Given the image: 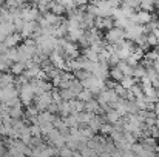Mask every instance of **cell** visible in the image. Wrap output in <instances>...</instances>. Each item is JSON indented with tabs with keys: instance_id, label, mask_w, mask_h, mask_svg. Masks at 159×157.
<instances>
[{
	"instance_id": "cell-1",
	"label": "cell",
	"mask_w": 159,
	"mask_h": 157,
	"mask_svg": "<svg viewBox=\"0 0 159 157\" xmlns=\"http://www.w3.org/2000/svg\"><path fill=\"white\" fill-rule=\"evenodd\" d=\"M80 83H82V86H84L85 89H90L93 94H99V93H102L104 89H107L105 80L98 79V77H94L93 74H90V76H88L85 80H82Z\"/></svg>"
},
{
	"instance_id": "cell-2",
	"label": "cell",
	"mask_w": 159,
	"mask_h": 157,
	"mask_svg": "<svg viewBox=\"0 0 159 157\" xmlns=\"http://www.w3.org/2000/svg\"><path fill=\"white\" fill-rule=\"evenodd\" d=\"M104 40H105L108 45H120L122 42L127 40V34H125V29H120V28H111L108 29L104 36Z\"/></svg>"
},
{
	"instance_id": "cell-3",
	"label": "cell",
	"mask_w": 159,
	"mask_h": 157,
	"mask_svg": "<svg viewBox=\"0 0 159 157\" xmlns=\"http://www.w3.org/2000/svg\"><path fill=\"white\" fill-rule=\"evenodd\" d=\"M19 99H20L22 103L26 105V106L33 105V102L36 100V93H34V88H33L31 82L19 86Z\"/></svg>"
},
{
	"instance_id": "cell-4",
	"label": "cell",
	"mask_w": 159,
	"mask_h": 157,
	"mask_svg": "<svg viewBox=\"0 0 159 157\" xmlns=\"http://www.w3.org/2000/svg\"><path fill=\"white\" fill-rule=\"evenodd\" d=\"M134 50H136V45L131 40H125L120 45H116V52H117V55H119L120 60H127L133 54Z\"/></svg>"
},
{
	"instance_id": "cell-5",
	"label": "cell",
	"mask_w": 159,
	"mask_h": 157,
	"mask_svg": "<svg viewBox=\"0 0 159 157\" xmlns=\"http://www.w3.org/2000/svg\"><path fill=\"white\" fill-rule=\"evenodd\" d=\"M130 20H131L133 23H138V25H142V26H145V25L152 23L155 19H153V14H152L150 11L139 9V11H136V12H134V14L130 17Z\"/></svg>"
},
{
	"instance_id": "cell-6",
	"label": "cell",
	"mask_w": 159,
	"mask_h": 157,
	"mask_svg": "<svg viewBox=\"0 0 159 157\" xmlns=\"http://www.w3.org/2000/svg\"><path fill=\"white\" fill-rule=\"evenodd\" d=\"M47 139H48V143H50L51 146H54V148H57V150H60V148H63V146L66 145V136L62 134L59 129L51 131V133L47 136Z\"/></svg>"
},
{
	"instance_id": "cell-7",
	"label": "cell",
	"mask_w": 159,
	"mask_h": 157,
	"mask_svg": "<svg viewBox=\"0 0 159 157\" xmlns=\"http://www.w3.org/2000/svg\"><path fill=\"white\" fill-rule=\"evenodd\" d=\"M20 17L23 19V22H37L42 14L37 9V6H23L20 11Z\"/></svg>"
},
{
	"instance_id": "cell-8",
	"label": "cell",
	"mask_w": 159,
	"mask_h": 157,
	"mask_svg": "<svg viewBox=\"0 0 159 157\" xmlns=\"http://www.w3.org/2000/svg\"><path fill=\"white\" fill-rule=\"evenodd\" d=\"M53 103H54V99H53V93L51 91L43 93L42 96H37L36 97V108L39 111H47Z\"/></svg>"
},
{
	"instance_id": "cell-9",
	"label": "cell",
	"mask_w": 159,
	"mask_h": 157,
	"mask_svg": "<svg viewBox=\"0 0 159 157\" xmlns=\"http://www.w3.org/2000/svg\"><path fill=\"white\" fill-rule=\"evenodd\" d=\"M125 34H127V40L134 42L136 39H139L141 36H144L145 33H144V26L142 25H138V23H133L131 22V25L125 29Z\"/></svg>"
},
{
	"instance_id": "cell-10",
	"label": "cell",
	"mask_w": 159,
	"mask_h": 157,
	"mask_svg": "<svg viewBox=\"0 0 159 157\" xmlns=\"http://www.w3.org/2000/svg\"><path fill=\"white\" fill-rule=\"evenodd\" d=\"M17 97H19V88L16 85H9L0 91V102H3V103H6L12 99H17Z\"/></svg>"
},
{
	"instance_id": "cell-11",
	"label": "cell",
	"mask_w": 159,
	"mask_h": 157,
	"mask_svg": "<svg viewBox=\"0 0 159 157\" xmlns=\"http://www.w3.org/2000/svg\"><path fill=\"white\" fill-rule=\"evenodd\" d=\"M31 85H33V88H34L36 97H37V96H42L43 93H48V91L53 89V83H50V82H47V80H37V79H34V80L31 82Z\"/></svg>"
},
{
	"instance_id": "cell-12",
	"label": "cell",
	"mask_w": 159,
	"mask_h": 157,
	"mask_svg": "<svg viewBox=\"0 0 159 157\" xmlns=\"http://www.w3.org/2000/svg\"><path fill=\"white\" fill-rule=\"evenodd\" d=\"M39 31V23L37 22H25L23 28L20 29V34L23 39H31L37 34Z\"/></svg>"
},
{
	"instance_id": "cell-13",
	"label": "cell",
	"mask_w": 159,
	"mask_h": 157,
	"mask_svg": "<svg viewBox=\"0 0 159 157\" xmlns=\"http://www.w3.org/2000/svg\"><path fill=\"white\" fill-rule=\"evenodd\" d=\"M50 62L53 63L57 69H60V71L62 69H66V65H68V60L57 51H53L50 54Z\"/></svg>"
},
{
	"instance_id": "cell-14",
	"label": "cell",
	"mask_w": 159,
	"mask_h": 157,
	"mask_svg": "<svg viewBox=\"0 0 159 157\" xmlns=\"http://www.w3.org/2000/svg\"><path fill=\"white\" fill-rule=\"evenodd\" d=\"M93 76L98 77V79H102L107 80L110 77V68H108V63H102V62H98L94 71H93Z\"/></svg>"
},
{
	"instance_id": "cell-15",
	"label": "cell",
	"mask_w": 159,
	"mask_h": 157,
	"mask_svg": "<svg viewBox=\"0 0 159 157\" xmlns=\"http://www.w3.org/2000/svg\"><path fill=\"white\" fill-rule=\"evenodd\" d=\"M94 28L98 29H111L114 28V20L113 17H96V22H94Z\"/></svg>"
},
{
	"instance_id": "cell-16",
	"label": "cell",
	"mask_w": 159,
	"mask_h": 157,
	"mask_svg": "<svg viewBox=\"0 0 159 157\" xmlns=\"http://www.w3.org/2000/svg\"><path fill=\"white\" fill-rule=\"evenodd\" d=\"M120 119H122V116H120L114 108H108L105 111V122H108V123L114 125V123H117Z\"/></svg>"
},
{
	"instance_id": "cell-17",
	"label": "cell",
	"mask_w": 159,
	"mask_h": 157,
	"mask_svg": "<svg viewBox=\"0 0 159 157\" xmlns=\"http://www.w3.org/2000/svg\"><path fill=\"white\" fill-rule=\"evenodd\" d=\"M56 120V116L50 111H40L39 116H37V123L42 125V123H54Z\"/></svg>"
},
{
	"instance_id": "cell-18",
	"label": "cell",
	"mask_w": 159,
	"mask_h": 157,
	"mask_svg": "<svg viewBox=\"0 0 159 157\" xmlns=\"http://www.w3.org/2000/svg\"><path fill=\"white\" fill-rule=\"evenodd\" d=\"M14 83H16L14 74H11V72H0V86H2V89L9 86V85H14Z\"/></svg>"
},
{
	"instance_id": "cell-19",
	"label": "cell",
	"mask_w": 159,
	"mask_h": 157,
	"mask_svg": "<svg viewBox=\"0 0 159 157\" xmlns=\"http://www.w3.org/2000/svg\"><path fill=\"white\" fill-rule=\"evenodd\" d=\"M22 39H23V37H22V34H20V33H14V34L8 36V37H6V40H5L3 43H5L8 48H16Z\"/></svg>"
},
{
	"instance_id": "cell-20",
	"label": "cell",
	"mask_w": 159,
	"mask_h": 157,
	"mask_svg": "<svg viewBox=\"0 0 159 157\" xmlns=\"http://www.w3.org/2000/svg\"><path fill=\"white\" fill-rule=\"evenodd\" d=\"M102 109H104V108H102V105L99 103L98 100H94V99L85 103V111H88V112H93V114H99V112H101Z\"/></svg>"
},
{
	"instance_id": "cell-21",
	"label": "cell",
	"mask_w": 159,
	"mask_h": 157,
	"mask_svg": "<svg viewBox=\"0 0 159 157\" xmlns=\"http://www.w3.org/2000/svg\"><path fill=\"white\" fill-rule=\"evenodd\" d=\"M122 72H124V76H133V71H134V66H131L127 60H120L117 65H116Z\"/></svg>"
},
{
	"instance_id": "cell-22",
	"label": "cell",
	"mask_w": 159,
	"mask_h": 157,
	"mask_svg": "<svg viewBox=\"0 0 159 157\" xmlns=\"http://www.w3.org/2000/svg\"><path fill=\"white\" fill-rule=\"evenodd\" d=\"M50 11L54 12V14H57V15H63L65 12H66V9H65V6L62 5V3H59V2H50Z\"/></svg>"
},
{
	"instance_id": "cell-23",
	"label": "cell",
	"mask_w": 159,
	"mask_h": 157,
	"mask_svg": "<svg viewBox=\"0 0 159 157\" xmlns=\"http://www.w3.org/2000/svg\"><path fill=\"white\" fill-rule=\"evenodd\" d=\"M25 71H26V63H23V62H16L11 65V74H14V76H20Z\"/></svg>"
},
{
	"instance_id": "cell-24",
	"label": "cell",
	"mask_w": 159,
	"mask_h": 157,
	"mask_svg": "<svg viewBox=\"0 0 159 157\" xmlns=\"http://www.w3.org/2000/svg\"><path fill=\"white\" fill-rule=\"evenodd\" d=\"M40 71H42V66H40V65H34V66H31V68H28V69L25 71V77L34 80V79H37V76H39Z\"/></svg>"
},
{
	"instance_id": "cell-25",
	"label": "cell",
	"mask_w": 159,
	"mask_h": 157,
	"mask_svg": "<svg viewBox=\"0 0 159 157\" xmlns=\"http://www.w3.org/2000/svg\"><path fill=\"white\" fill-rule=\"evenodd\" d=\"M70 108H71V114H79L85 111V103L74 99V100H70Z\"/></svg>"
},
{
	"instance_id": "cell-26",
	"label": "cell",
	"mask_w": 159,
	"mask_h": 157,
	"mask_svg": "<svg viewBox=\"0 0 159 157\" xmlns=\"http://www.w3.org/2000/svg\"><path fill=\"white\" fill-rule=\"evenodd\" d=\"M8 109H9V116L12 117V119H20L22 116H23V109H22V102L17 105H14V106H8Z\"/></svg>"
},
{
	"instance_id": "cell-27",
	"label": "cell",
	"mask_w": 159,
	"mask_h": 157,
	"mask_svg": "<svg viewBox=\"0 0 159 157\" xmlns=\"http://www.w3.org/2000/svg\"><path fill=\"white\" fill-rule=\"evenodd\" d=\"M102 125H104V120H102V117H99V116H94L93 117V120L87 125V126H90L94 133H98V131H101V128H102Z\"/></svg>"
},
{
	"instance_id": "cell-28",
	"label": "cell",
	"mask_w": 159,
	"mask_h": 157,
	"mask_svg": "<svg viewBox=\"0 0 159 157\" xmlns=\"http://www.w3.org/2000/svg\"><path fill=\"white\" fill-rule=\"evenodd\" d=\"M6 9H19V8H23L25 6V2L23 0H5V5H3Z\"/></svg>"
},
{
	"instance_id": "cell-29",
	"label": "cell",
	"mask_w": 159,
	"mask_h": 157,
	"mask_svg": "<svg viewBox=\"0 0 159 157\" xmlns=\"http://www.w3.org/2000/svg\"><path fill=\"white\" fill-rule=\"evenodd\" d=\"M84 57L91 62H99V52H96L93 48H84Z\"/></svg>"
},
{
	"instance_id": "cell-30",
	"label": "cell",
	"mask_w": 159,
	"mask_h": 157,
	"mask_svg": "<svg viewBox=\"0 0 159 157\" xmlns=\"http://www.w3.org/2000/svg\"><path fill=\"white\" fill-rule=\"evenodd\" d=\"M110 77H111L114 82H120L125 76H124V72H122L117 66H111V68H110Z\"/></svg>"
},
{
	"instance_id": "cell-31",
	"label": "cell",
	"mask_w": 159,
	"mask_h": 157,
	"mask_svg": "<svg viewBox=\"0 0 159 157\" xmlns=\"http://www.w3.org/2000/svg\"><path fill=\"white\" fill-rule=\"evenodd\" d=\"M119 83H120L125 89H131V88L136 85V79H134L133 76H125V77H124Z\"/></svg>"
},
{
	"instance_id": "cell-32",
	"label": "cell",
	"mask_w": 159,
	"mask_h": 157,
	"mask_svg": "<svg viewBox=\"0 0 159 157\" xmlns=\"http://www.w3.org/2000/svg\"><path fill=\"white\" fill-rule=\"evenodd\" d=\"M60 93V97H62V100H66V102H70V100H74V99H77L76 97V94L70 89V88H63V89H60L59 91Z\"/></svg>"
},
{
	"instance_id": "cell-33",
	"label": "cell",
	"mask_w": 159,
	"mask_h": 157,
	"mask_svg": "<svg viewBox=\"0 0 159 157\" xmlns=\"http://www.w3.org/2000/svg\"><path fill=\"white\" fill-rule=\"evenodd\" d=\"M77 100H80V102L87 103V102L93 100V93H91L90 89H85V88H84V89L79 93V96H77Z\"/></svg>"
},
{
	"instance_id": "cell-34",
	"label": "cell",
	"mask_w": 159,
	"mask_h": 157,
	"mask_svg": "<svg viewBox=\"0 0 159 157\" xmlns=\"http://www.w3.org/2000/svg\"><path fill=\"white\" fill-rule=\"evenodd\" d=\"M5 55H6L12 63H16V62H19V60H20V57H19V48H17V46H16V48H9L8 52H6Z\"/></svg>"
},
{
	"instance_id": "cell-35",
	"label": "cell",
	"mask_w": 159,
	"mask_h": 157,
	"mask_svg": "<svg viewBox=\"0 0 159 157\" xmlns=\"http://www.w3.org/2000/svg\"><path fill=\"white\" fill-rule=\"evenodd\" d=\"M145 74H147V68L144 65L134 66V71H133V77L134 79H142V77H145Z\"/></svg>"
},
{
	"instance_id": "cell-36",
	"label": "cell",
	"mask_w": 159,
	"mask_h": 157,
	"mask_svg": "<svg viewBox=\"0 0 159 157\" xmlns=\"http://www.w3.org/2000/svg\"><path fill=\"white\" fill-rule=\"evenodd\" d=\"M141 9L153 12V9H155V2H153V0H141Z\"/></svg>"
},
{
	"instance_id": "cell-37",
	"label": "cell",
	"mask_w": 159,
	"mask_h": 157,
	"mask_svg": "<svg viewBox=\"0 0 159 157\" xmlns=\"http://www.w3.org/2000/svg\"><path fill=\"white\" fill-rule=\"evenodd\" d=\"M12 65V62L6 57V55H0V72H3L8 66H11Z\"/></svg>"
},
{
	"instance_id": "cell-38",
	"label": "cell",
	"mask_w": 159,
	"mask_h": 157,
	"mask_svg": "<svg viewBox=\"0 0 159 157\" xmlns=\"http://www.w3.org/2000/svg\"><path fill=\"white\" fill-rule=\"evenodd\" d=\"M40 129H42V136H48L56 128H54L53 123H42V125H40Z\"/></svg>"
},
{
	"instance_id": "cell-39",
	"label": "cell",
	"mask_w": 159,
	"mask_h": 157,
	"mask_svg": "<svg viewBox=\"0 0 159 157\" xmlns=\"http://www.w3.org/2000/svg\"><path fill=\"white\" fill-rule=\"evenodd\" d=\"M73 156H74V151L71 148H68L66 145L59 150V157H73Z\"/></svg>"
},
{
	"instance_id": "cell-40",
	"label": "cell",
	"mask_w": 159,
	"mask_h": 157,
	"mask_svg": "<svg viewBox=\"0 0 159 157\" xmlns=\"http://www.w3.org/2000/svg\"><path fill=\"white\" fill-rule=\"evenodd\" d=\"M30 128H31L33 137H42V129H40V125L39 123H33Z\"/></svg>"
},
{
	"instance_id": "cell-41",
	"label": "cell",
	"mask_w": 159,
	"mask_h": 157,
	"mask_svg": "<svg viewBox=\"0 0 159 157\" xmlns=\"http://www.w3.org/2000/svg\"><path fill=\"white\" fill-rule=\"evenodd\" d=\"M36 6H37V9L40 11V14H42V15H43L45 12H48V11H50V3H47V2H37V5H36Z\"/></svg>"
},
{
	"instance_id": "cell-42",
	"label": "cell",
	"mask_w": 159,
	"mask_h": 157,
	"mask_svg": "<svg viewBox=\"0 0 159 157\" xmlns=\"http://www.w3.org/2000/svg\"><path fill=\"white\" fill-rule=\"evenodd\" d=\"M113 131H114V126H113L111 123H108V122H105V123L102 125V128H101V133H102V134H107V136H110Z\"/></svg>"
},
{
	"instance_id": "cell-43",
	"label": "cell",
	"mask_w": 159,
	"mask_h": 157,
	"mask_svg": "<svg viewBox=\"0 0 159 157\" xmlns=\"http://www.w3.org/2000/svg\"><path fill=\"white\" fill-rule=\"evenodd\" d=\"M147 40H148V45L150 46H158V39L156 36L152 33V34H147Z\"/></svg>"
},
{
	"instance_id": "cell-44",
	"label": "cell",
	"mask_w": 159,
	"mask_h": 157,
	"mask_svg": "<svg viewBox=\"0 0 159 157\" xmlns=\"http://www.w3.org/2000/svg\"><path fill=\"white\" fill-rule=\"evenodd\" d=\"M99 157H111V154H110V153H101Z\"/></svg>"
},
{
	"instance_id": "cell-45",
	"label": "cell",
	"mask_w": 159,
	"mask_h": 157,
	"mask_svg": "<svg viewBox=\"0 0 159 157\" xmlns=\"http://www.w3.org/2000/svg\"><path fill=\"white\" fill-rule=\"evenodd\" d=\"M36 2H47V3H50V2H53V0H36Z\"/></svg>"
},
{
	"instance_id": "cell-46",
	"label": "cell",
	"mask_w": 159,
	"mask_h": 157,
	"mask_svg": "<svg viewBox=\"0 0 159 157\" xmlns=\"http://www.w3.org/2000/svg\"><path fill=\"white\" fill-rule=\"evenodd\" d=\"M2 5H5V3H3V0H0V8H2Z\"/></svg>"
},
{
	"instance_id": "cell-47",
	"label": "cell",
	"mask_w": 159,
	"mask_h": 157,
	"mask_svg": "<svg viewBox=\"0 0 159 157\" xmlns=\"http://www.w3.org/2000/svg\"><path fill=\"white\" fill-rule=\"evenodd\" d=\"M2 125H3V120H2V117H0V126H2Z\"/></svg>"
},
{
	"instance_id": "cell-48",
	"label": "cell",
	"mask_w": 159,
	"mask_h": 157,
	"mask_svg": "<svg viewBox=\"0 0 159 157\" xmlns=\"http://www.w3.org/2000/svg\"><path fill=\"white\" fill-rule=\"evenodd\" d=\"M158 20H159V3H158Z\"/></svg>"
},
{
	"instance_id": "cell-49",
	"label": "cell",
	"mask_w": 159,
	"mask_h": 157,
	"mask_svg": "<svg viewBox=\"0 0 159 157\" xmlns=\"http://www.w3.org/2000/svg\"><path fill=\"white\" fill-rule=\"evenodd\" d=\"M3 157H11V156H9V154H5V156H3Z\"/></svg>"
},
{
	"instance_id": "cell-50",
	"label": "cell",
	"mask_w": 159,
	"mask_h": 157,
	"mask_svg": "<svg viewBox=\"0 0 159 157\" xmlns=\"http://www.w3.org/2000/svg\"><path fill=\"white\" fill-rule=\"evenodd\" d=\"M76 2H77V0H76Z\"/></svg>"
}]
</instances>
